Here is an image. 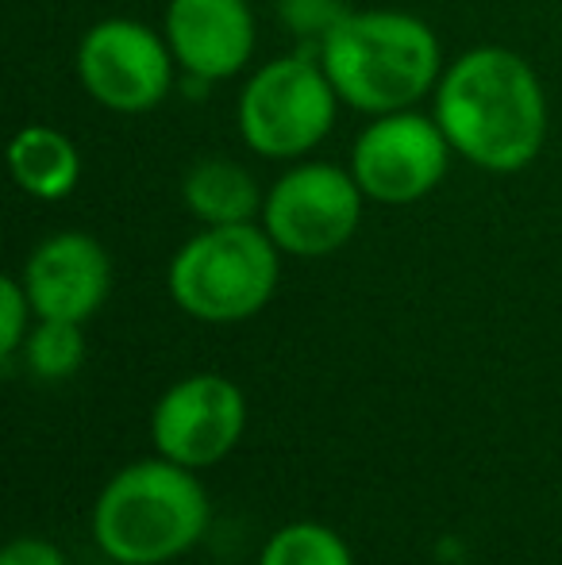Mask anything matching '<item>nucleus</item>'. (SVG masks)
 I'll return each mask as SVG.
<instances>
[{"mask_svg":"<svg viewBox=\"0 0 562 565\" xmlns=\"http://www.w3.org/2000/svg\"><path fill=\"white\" fill-rule=\"evenodd\" d=\"M435 124L470 166L517 173L548 142V97L520 54L478 46L450 62L435 85Z\"/></svg>","mask_w":562,"mask_h":565,"instance_id":"1","label":"nucleus"},{"mask_svg":"<svg viewBox=\"0 0 562 565\" xmlns=\"http://www.w3.org/2000/svg\"><path fill=\"white\" fill-rule=\"evenodd\" d=\"M320 66L339 100L359 113H405L439 85V43L424 20L390 8L343 12L320 39Z\"/></svg>","mask_w":562,"mask_h":565,"instance_id":"2","label":"nucleus"},{"mask_svg":"<svg viewBox=\"0 0 562 565\" xmlns=\"http://www.w3.org/2000/svg\"><path fill=\"white\" fill-rule=\"evenodd\" d=\"M209 527V497L178 461H136L105 484L93 508L100 551L124 565H162L193 551Z\"/></svg>","mask_w":562,"mask_h":565,"instance_id":"3","label":"nucleus"},{"mask_svg":"<svg viewBox=\"0 0 562 565\" xmlns=\"http://www.w3.org/2000/svg\"><path fill=\"white\" fill-rule=\"evenodd\" d=\"M278 243L255 224L204 227L170 262V297L204 323H240L271 305L278 289Z\"/></svg>","mask_w":562,"mask_h":565,"instance_id":"4","label":"nucleus"},{"mask_svg":"<svg viewBox=\"0 0 562 565\" xmlns=\"http://www.w3.org/2000/svg\"><path fill=\"white\" fill-rule=\"evenodd\" d=\"M339 93L308 54L274 58L240 93V135L263 158H300L328 139Z\"/></svg>","mask_w":562,"mask_h":565,"instance_id":"5","label":"nucleus"},{"mask_svg":"<svg viewBox=\"0 0 562 565\" xmlns=\"http://www.w3.org/2000/svg\"><path fill=\"white\" fill-rule=\"evenodd\" d=\"M362 201L354 173L328 162H308L282 173L263 204V227L278 250L297 258H324L351 243L362 220Z\"/></svg>","mask_w":562,"mask_h":565,"instance_id":"6","label":"nucleus"},{"mask_svg":"<svg viewBox=\"0 0 562 565\" xmlns=\"http://www.w3.org/2000/svg\"><path fill=\"white\" fill-rule=\"evenodd\" d=\"M173 51L147 23L100 20L77 43V77L100 108L120 116L150 113L173 85Z\"/></svg>","mask_w":562,"mask_h":565,"instance_id":"7","label":"nucleus"},{"mask_svg":"<svg viewBox=\"0 0 562 565\" xmlns=\"http://www.w3.org/2000/svg\"><path fill=\"white\" fill-rule=\"evenodd\" d=\"M450 162V142L435 119L421 113L378 116L354 139L351 173L367 201L416 204L443 181Z\"/></svg>","mask_w":562,"mask_h":565,"instance_id":"8","label":"nucleus"},{"mask_svg":"<svg viewBox=\"0 0 562 565\" xmlns=\"http://www.w3.org/2000/svg\"><path fill=\"white\" fill-rule=\"evenodd\" d=\"M243 427H247V401L240 385L220 373H197L170 385L150 419L158 454L185 469H204L227 458Z\"/></svg>","mask_w":562,"mask_h":565,"instance_id":"9","label":"nucleus"},{"mask_svg":"<svg viewBox=\"0 0 562 565\" xmlns=\"http://www.w3.org/2000/svg\"><path fill=\"white\" fill-rule=\"evenodd\" d=\"M20 281L39 320L85 323L113 289V262L93 235L59 231L31 250Z\"/></svg>","mask_w":562,"mask_h":565,"instance_id":"10","label":"nucleus"},{"mask_svg":"<svg viewBox=\"0 0 562 565\" xmlns=\"http://www.w3.org/2000/svg\"><path fill=\"white\" fill-rule=\"evenodd\" d=\"M166 43L189 77L224 82L255 54V15L247 0H170Z\"/></svg>","mask_w":562,"mask_h":565,"instance_id":"11","label":"nucleus"},{"mask_svg":"<svg viewBox=\"0 0 562 565\" xmlns=\"http://www.w3.org/2000/svg\"><path fill=\"white\" fill-rule=\"evenodd\" d=\"M8 170L35 201H66L82 181V154L59 127H20L8 142Z\"/></svg>","mask_w":562,"mask_h":565,"instance_id":"12","label":"nucleus"},{"mask_svg":"<svg viewBox=\"0 0 562 565\" xmlns=\"http://www.w3.org/2000/svg\"><path fill=\"white\" fill-rule=\"evenodd\" d=\"M181 201L204 227H224L251 224V216L263 212L266 196L258 193V181L247 173V166L232 158H201L185 170Z\"/></svg>","mask_w":562,"mask_h":565,"instance_id":"13","label":"nucleus"},{"mask_svg":"<svg viewBox=\"0 0 562 565\" xmlns=\"http://www.w3.org/2000/svg\"><path fill=\"white\" fill-rule=\"evenodd\" d=\"M258 565H354L347 543L320 523H289L266 543Z\"/></svg>","mask_w":562,"mask_h":565,"instance_id":"14","label":"nucleus"},{"mask_svg":"<svg viewBox=\"0 0 562 565\" xmlns=\"http://www.w3.org/2000/svg\"><path fill=\"white\" fill-rule=\"evenodd\" d=\"M85 362V335L74 320H43L28 335V365L43 381H62Z\"/></svg>","mask_w":562,"mask_h":565,"instance_id":"15","label":"nucleus"},{"mask_svg":"<svg viewBox=\"0 0 562 565\" xmlns=\"http://www.w3.org/2000/svg\"><path fill=\"white\" fill-rule=\"evenodd\" d=\"M35 312L31 308V297L23 289V281L15 277H4L0 281V358H12L20 350V342L28 339V316Z\"/></svg>","mask_w":562,"mask_h":565,"instance_id":"16","label":"nucleus"},{"mask_svg":"<svg viewBox=\"0 0 562 565\" xmlns=\"http://www.w3.org/2000/svg\"><path fill=\"white\" fill-rule=\"evenodd\" d=\"M282 15L289 20L293 31L300 35L324 39L339 20H343V8L336 0H282Z\"/></svg>","mask_w":562,"mask_h":565,"instance_id":"17","label":"nucleus"},{"mask_svg":"<svg viewBox=\"0 0 562 565\" xmlns=\"http://www.w3.org/2000/svg\"><path fill=\"white\" fill-rule=\"evenodd\" d=\"M0 565H66V558L46 539H15V543H8Z\"/></svg>","mask_w":562,"mask_h":565,"instance_id":"18","label":"nucleus"},{"mask_svg":"<svg viewBox=\"0 0 562 565\" xmlns=\"http://www.w3.org/2000/svg\"><path fill=\"white\" fill-rule=\"evenodd\" d=\"M116 565H124V562H116Z\"/></svg>","mask_w":562,"mask_h":565,"instance_id":"19","label":"nucleus"}]
</instances>
